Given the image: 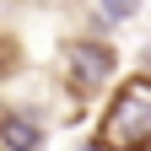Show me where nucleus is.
<instances>
[{
    "label": "nucleus",
    "instance_id": "nucleus-1",
    "mask_svg": "<svg viewBox=\"0 0 151 151\" xmlns=\"http://www.w3.org/2000/svg\"><path fill=\"white\" fill-rule=\"evenodd\" d=\"M97 135L108 146H124V140H146L151 135V81H129L119 97H113V108H108V119H103Z\"/></svg>",
    "mask_w": 151,
    "mask_h": 151
},
{
    "label": "nucleus",
    "instance_id": "nucleus-2",
    "mask_svg": "<svg viewBox=\"0 0 151 151\" xmlns=\"http://www.w3.org/2000/svg\"><path fill=\"white\" fill-rule=\"evenodd\" d=\"M113 65H119V54H113V43H103V38H86V43H76V76L92 86H103Z\"/></svg>",
    "mask_w": 151,
    "mask_h": 151
},
{
    "label": "nucleus",
    "instance_id": "nucleus-3",
    "mask_svg": "<svg viewBox=\"0 0 151 151\" xmlns=\"http://www.w3.org/2000/svg\"><path fill=\"white\" fill-rule=\"evenodd\" d=\"M43 140H49V129L38 119H27V113H0V146L6 151H43Z\"/></svg>",
    "mask_w": 151,
    "mask_h": 151
},
{
    "label": "nucleus",
    "instance_id": "nucleus-4",
    "mask_svg": "<svg viewBox=\"0 0 151 151\" xmlns=\"http://www.w3.org/2000/svg\"><path fill=\"white\" fill-rule=\"evenodd\" d=\"M140 6H146V0H97V16H103L108 27H124V22L140 16Z\"/></svg>",
    "mask_w": 151,
    "mask_h": 151
},
{
    "label": "nucleus",
    "instance_id": "nucleus-5",
    "mask_svg": "<svg viewBox=\"0 0 151 151\" xmlns=\"http://www.w3.org/2000/svg\"><path fill=\"white\" fill-rule=\"evenodd\" d=\"M76 151H113V146H108V140H103V135H92V140H86V146H76Z\"/></svg>",
    "mask_w": 151,
    "mask_h": 151
}]
</instances>
